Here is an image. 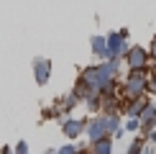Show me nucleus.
Returning <instances> with one entry per match:
<instances>
[{
  "label": "nucleus",
  "instance_id": "obj_1",
  "mask_svg": "<svg viewBox=\"0 0 156 154\" xmlns=\"http://www.w3.org/2000/svg\"><path fill=\"white\" fill-rule=\"evenodd\" d=\"M118 128H120L118 113H102V116H95L92 121H87V139L95 144V141H100V139L113 136Z\"/></svg>",
  "mask_w": 156,
  "mask_h": 154
},
{
  "label": "nucleus",
  "instance_id": "obj_2",
  "mask_svg": "<svg viewBox=\"0 0 156 154\" xmlns=\"http://www.w3.org/2000/svg\"><path fill=\"white\" fill-rule=\"evenodd\" d=\"M148 80H151V75L146 69H128V77L123 82V98H126V103L136 100V98H144L148 93Z\"/></svg>",
  "mask_w": 156,
  "mask_h": 154
},
{
  "label": "nucleus",
  "instance_id": "obj_3",
  "mask_svg": "<svg viewBox=\"0 0 156 154\" xmlns=\"http://www.w3.org/2000/svg\"><path fill=\"white\" fill-rule=\"evenodd\" d=\"M148 59H151V51H146L144 46H131L128 54H126L128 69H146L148 67Z\"/></svg>",
  "mask_w": 156,
  "mask_h": 154
},
{
  "label": "nucleus",
  "instance_id": "obj_4",
  "mask_svg": "<svg viewBox=\"0 0 156 154\" xmlns=\"http://www.w3.org/2000/svg\"><path fill=\"white\" fill-rule=\"evenodd\" d=\"M87 131V121H77V118H67L62 123V134L67 139H80L82 134Z\"/></svg>",
  "mask_w": 156,
  "mask_h": 154
},
{
  "label": "nucleus",
  "instance_id": "obj_5",
  "mask_svg": "<svg viewBox=\"0 0 156 154\" xmlns=\"http://www.w3.org/2000/svg\"><path fill=\"white\" fill-rule=\"evenodd\" d=\"M34 75H36L38 85H46L49 77H51V62L44 59V57H36V59H34Z\"/></svg>",
  "mask_w": 156,
  "mask_h": 154
},
{
  "label": "nucleus",
  "instance_id": "obj_6",
  "mask_svg": "<svg viewBox=\"0 0 156 154\" xmlns=\"http://www.w3.org/2000/svg\"><path fill=\"white\" fill-rule=\"evenodd\" d=\"M151 105V103L146 100V95L144 98H136V100H128V105H126V113H128V118H141L144 116V111Z\"/></svg>",
  "mask_w": 156,
  "mask_h": 154
},
{
  "label": "nucleus",
  "instance_id": "obj_7",
  "mask_svg": "<svg viewBox=\"0 0 156 154\" xmlns=\"http://www.w3.org/2000/svg\"><path fill=\"white\" fill-rule=\"evenodd\" d=\"M141 123H144V131H146V134L156 128V105H154V103L144 111V116H141Z\"/></svg>",
  "mask_w": 156,
  "mask_h": 154
},
{
  "label": "nucleus",
  "instance_id": "obj_8",
  "mask_svg": "<svg viewBox=\"0 0 156 154\" xmlns=\"http://www.w3.org/2000/svg\"><path fill=\"white\" fill-rule=\"evenodd\" d=\"M90 154H113V136L95 141V144L90 146Z\"/></svg>",
  "mask_w": 156,
  "mask_h": 154
},
{
  "label": "nucleus",
  "instance_id": "obj_9",
  "mask_svg": "<svg viewBox=\"0 0 156 154\" xmlns=\"http://www.w3.org/2000/svg\"><path fill=\"white\" fill-rule=\"evenodd\" d=\"M92 54L100 57V59H108V38L92 36Z\"/></svg>",
  "mask_w": 156,
  "mask_h": 154
},
{
  "label": "nucleus",
  "instance_id": "obj_10",
  "mask_svg": "<svg viewBox=\"0 0 156 154\" xmlns=\"http://www.w3.org/2000/svg\"><path fill=\"white\" fill-rule=\"evenodd\" d=\"M123 128H126V131H138V128H144V123H141V118H128L126 123H123Z\"/></svg>",
  "mask_w": 156,
  "mask_h": 154
},
{
  "label": "nucleus",
  "instance_id": "obj_11",
  "mask_svg": "<svg viewBox=\"0 0 156 154\" xmlns=\"http://www.w3.org/2000/svg\"><path fill=\"white\" fill-rule=\"evenodd\" d=\"M56 154H80V149L74 144H64L62 149H56Z\"/></svg>",
  "mask_w": 156,
  "mask_h": 154
},
{
  "label": "nucleus",
  "instance_id": "obj_12",
  "mask_svg": "<svg viewBox=\"0 0 156 154\" xmlns=\"http://www.w3.org/2000/svg\"><path fill=\"white\" fill-rule=\"evenodd\" d=\"M13 152H16V154H28V144H26V141H18Z\"/></svg>",
  "mask_w": 156,
  "mask_h": 154
},
{
  "label": "nucleus",
  "instance_id": "obj_13",
  "mask_svg": "<svg viewBox=\"0 0 156 154\" xmlns=\"http://www.w3.org/2000/svg\"><path fill=\"white\" fill-rule=\"evenodd\" d=\"M148 93L156 95V75H151V80H148Z\"/></svg>",
  "mask_w": 156,
  "mask_h": 154
},
{
  "label": "nucleus",
  "instance_id": "obj_14",
  "mask_svg": "<svg viewBox=\"0 0 156 154\" xmlns=\"http://www.w3.org/2000/svg\"><path fill=\"white\" fill-rule=\"evenodd\" d=\"M144 154H156V144H151V141H146V146H144Z\"/></svg>",
  "mask_w": 156,
  "mask_h": 154
},
{
  "label": "nucleus",
  "instance_id": "obj_15",
  "mask_svg": "<svg viewBox=\"0 0 156 154\" xmlns=\"http://www.w3.org/2000/svg\"><path fill=\"white\" fill-rule=\"evenodd\" d=\"M151 59L156 62V36H154V41H151Z\"/></svg>",
  "mask_w": 156,
  "mask_h": 154
},
{
  "label": "nucleus",
  "instance_id": "obj_16",
  "mask_svg": "<svg viewBox=\"0 0 156 154\" xmlns=\"http://www.w3.org/2000/svg\"><path fill=\"white\" fill-rule=\"evenodd\" d=\"M146 136H148V141H151V144H156V128H154V131H148Z\"/></svg>",
  "mask_w": 156,
  "mask_h": 154
},
{
  "label": "nucleus",
  "instance_id": "obj_17",
  "mask_svg": "<svg viewBox=\"0 0 156 154\" xmlns=\"http://www.w3.org/2000/svg\"><path fill=\"white\" fill-rule=\"evenodd\" d=\"M44 154H56V149H46V152H44Z\"/></svg>",
  "mask_w": 156,
  "mask_h": 154
},
{
  "label": "nucleus",
  "instance_id": "obj_18",
  "mask_svg": "<svg viewBox=\"0 0 156 154\" xmlns=\"http://www.w3.org/2000/svg\"><path fill=\"white\" fill-rule=\"evenodd\" d=\"M10 154H16V152H10Z\"/></svg>",
  "mask_w": 156,
  "mask_h": 154
}]
</instances>
